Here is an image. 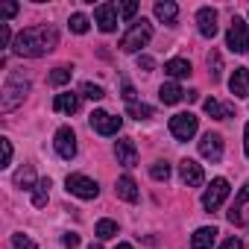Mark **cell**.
Masks as SVG:
<instances>
[{"instance_id": "obj_1", "label": "cell", "mask_w": 249, "mask_h": 249, "mask_svg": "<svg viewBox=\"0 0 249 249\" xmlns=\"http://www.w3.org/2000/svg\"><path fill=\"white\" fill-rule=\"evenodd\" d=\"M56 44H59V33L50 24H38V27H27L15 36L12 53L21 59H38V56H47Z\"/></svg>"}, {"instance_id": "obj_2", "label": "cell", "mask_w": 249, "mask_h": 249, "mask_svg": "<svg viewBox=\"0 0 249 249\" xmlns=\"http://www.w3.org/2000/svg\"><path fill=\"white\" fill-rule=\"evenodd\" d=\"M27 94H30V79L21 71H12L9 79H6V85H3V94H0V111H3V114L15 111L24 103Z\"/></svg>"}, {"instance_id": "obj_3", "label": "cell", "mask_w": 249, "mask_h": 249, "mask_svg": "<svg viewBox=\"0 0 249 249\" xmlns=\"http://www.w3.org/2000/svg\"><path fill=\"white\" fill-rule=\"evenodd\" d=\"M150 38H153V27H150V21L141 18V21L132 24V30H129L126 36L120 38V50H123V53H138L141 47L150 44Z\"/></svg>"}, {"instance_id": "obj_4", "label": "cell", "mask_w": 249, "mask_h": 249, "mask_svg": "<svg viewBox=\"0 0 249 249\" xmlns=\"http://www.w3.org/2000/svg\"><path fill=\"white\" fill-rule=\"evenodd\" d=\"M226 47L231 50V53H249V27H246V21L243 18H231V24H229V33H226Z\"/></svg>"}, {"instance_id": "obj_5", "label": "cell", "mask_w": 249, "mask_h": 249, "mask_svg": "<svg viewBox=\"0 0 249 249\" xmlns=\"http://www.w3.org/2000/svg\"><path fill=\"white\" fill-rule=\"evenodd\" d=\"M196 126H199V117L191 111H179L170 117V135L176 141H191L196 135Z\"/></svg>"}, {"instance_id": "obj_6", "label": "cell", "mask_w": 249, "mask_h": 249, "mask_svg": "<svg viewBox=\"0 0 249 249\" xmlns=\"http://www.w3.org/2000/svg\"><path fill=\"white\" fill-rule=\"evenodd\" d=\"M65 188H68V194H73V196H79V199H94V196L100 194V185H97L94 179L82 176V173L68 176V179H65Z\"/></svg>"}, {"instance_id": "obj_7", "label": "cell", "mask_w": 249, "mask_h": 249, "mask_svg": "<svg viewBox=\"0 0 249 249\" xmlns=\"http://www.w3.org/2000/svg\"><path fill=\"white\" fill-rule=\"evenodd\" d=\"M120 126H123V117H114V114H108V111H103V108L91 111V129H94L97 135H117Z\"/></svg>"}, {"instance_id": "obj_8", "label": "cell", "mask_w": 249, "mask_h": 249, "mask_svg": "<svg viewBox=\"0 0 249 249\" xmlns=\"http://www.w3.org/2000/svg\"><path fill=\"white\" fill-rule=\"evenodd\" d=\"M226 196H229V182H226V179H214V182L205 188V194H202V208H205V211H217V208L226 202Z\"/></svg>"}, {"instance_id": "obj_9", "label": "cell", "mask_w": 249, "mask_h": 249, "mask_svg": "<svg viewBox=\"0 0 249 249\" xmlns=\"http://www.w3.org/2000/svg\"><path fill=\"white\" fill-rule=\"evenodd\" d=\"M53 144H56V153H59L65 161H71V159L76 156V135H73V129H71V126H62V129L56 132Z\"/></svg>"}, {"instance_id": "obj_10", "label": "cell", "mask_w": 249, "mask_h": 249, "mask_svg": "<svg viewBox=\"0 0 249 249\" xmlns=\"http://www.w3.org/2000/svg\"><path fill=\"white\" fill-rule=\"evenodd\" d=\"M199 156L208 159L211 164H217V161L223 159V138H220L217 132H205L202 141H199Z\"/></svg>"}, {"instance_id": "obj_11", "label": "cell", "mask_w": 249, "mask_h": 249, "mask_svg": "<svg viewBox=\"0 0 249 249\" xmlns=\"http://www.w3.org/2000/svg\"><path fill=\"white\" fill-rule=\"evenodd\" d=\"M117 6L114 3H100L97 9H94V21H97V27L103 30V33H114L117 30Z\"/></svg>"}, {"instance_id": "obj_12", "label": "cell", "mask_w": 249, "mask_h": 249, "mask_svg": "<svg viewBox=\"0 0 249 249\" xmlns=\"http://www.w3.org/2000/svg\"><path fill=\"white\" fill-rule=\"evenodd\" d=\"M179 176H182V182H185L188 188H199V185L205 182V173H202V167H199L194 159H182V161H179Z\"/></svg>"}, {"instance_id": "obj_13", "label": "cell", "mask_w": 249, "mask_h": 249, "mask_svg": "<svg viewBox=\"0 0 249 249\" xmlns=\"http://www.w3.org/2000/svg\"><path fill=\"white\" fill-rule=\"evenodd\" d=\"M114 156H117V164L135 167V164H138V147H135V141H132V138H120V141L114 144Z\"/></svg>"}, {"instance_id": "obj_14", "label": "cell", "mask_w": 249, "mask_h": 249, "mask_svg": "<svg viewBox=\"0 0 249 249\" xmlns=\"http://www.w3.org/2000/svg\"><path fill=\"white\" fill-rule=\"evenodd\" d=\"M229 91L237 100H246L249 97V68H234V73L229 79Z\"/></svg>"}, {"instance_id": "obj_15", "label": "cell", "mask_w": 249, "mask_h": 249, "mask_svg": "<svg viewBox=\"0 0 249 249\" xmlns=\"http://www.w3.org/2000/svg\"><path fill=\"white\" fill-rule=\"evenodd\" d=\"M196 27H199V33H202L205 38H214V36H217V12H214L211 6H202V9L196 12Z\"/></svg>"}, {"instance_id": "obj_16", "label": "cell", "mask_w": 249, "mask_h": 249, "mask_svg": "<svg viewBox=\"0 0 249 249\" xmlns=\"http://www.w3.org/2000/svg\"><path fill=\"white\" fill-rule=\"evenodd\" d=\"M214 240H217V229L214 226H202V229H196L191 234V246L194 249H211Z\"/></svg>"}, {"instance_id": "obj_17", "label": "cell", "mask_w": 249, "mask_h": 249, "mask_svg": "<svg viewBox=\"0 0 249 249\" xmlns=\"http://www.w3.org/2000/svg\"><path fill=\"white\" fill-rule=\"evenodd\" d=\"M114 191H117V196H120L123 202H138V196H141V194H138V185H135L132 176H120Z\"/></svg>"}, {"instance_id": "obj_18", "label": "cell", "mask_w": 249, "mask_h": 249, "mask_svg": "<svg viewBox=\"0 0 249 249\" xmlns=\"http://www.w3.org/2000/svg\"><path fill=\"white\" fill-rule=\"evenodd\" d=\"M156 18H159L161 24L173 27L176 18H179V6L173 3V0H159V3H156Z\"/></svg>"}, {"instance_id": "obj_19", "label": "cell", "mask_w": 249, "mask_h": 249, "mask_svg": "<svg viewBox=\"0 0 249 249\" xmlns=\"http://www.w3.org/2000/svg\"><path fill=\"white\" fill-rule=\"evenodd\" d=\"M53 108L56 111H62V114H76L79 111V94H56V100H53Z\"/></svg>"}, {"instance_id": "obj_20", "label": "cell", "mask_w": 249, "mask_h": 249, "mask_svg": "<svg viewBox=\"0 0 249 249\" xmlns=\"http://www.w3.org/2000/svg\"><path fill=\"white\" fill-rule=\"evenodd\" d=\"M202 108H205V114H211L214 120H226V117L234 114V108H231L229 103H220V100H214V97H208V100L202 103Z\"/></svg>"}, {"instance_id": "obj_21", "label": "cell", "mask_w": 249, "mask_h": 249, "mask_svg": "<svg viewBox=\"0 0 249 249\" xmlns=\"http://www.w3.org/2000/svg\"><path fill=\"white\" fill-rule=\"evenodd\" d=\"M185 94H188V91H182L176 82H167V85H161V88H159V100H161L164 106H176V103H182V100H185Z\"/></svg>"}, {"instance_id": "obj_22", "label": "cell", "mask_w": 249, "mask_h": 249, "mask_svg": "<svg viewBox=\"0 0 249 249\" xmlns=\"http://www.w3.org/2000/svg\"><path fill=\"white\" fill-rule=\"evenodd\" d=\"M164 73H167V76H173V79H185V76H191V73H194V68H191V62H188V59H170V62L164 65Z\"/></svg>"}, {"instance_id": "obj_23", "label": "cell", "mask_w": 249, "mask_h": 249, "mask_svg": "<svg viewBox=\"0 0 249 249\" xmlns=\"http://www.w3.org/2000/svg\"><path fill=\"white\" fill-rule=\"evenodd\" d=\"M243 202H249V182L240 188V194H237V199H234V205H231V211H229V220H231L234 226H243V214H240Z\"/></svg>"}, {"instance_id": "obj_24", "label": "cell", "mask_w": 249, "mask_h": 249, "mask_svg": "<svg viewBox=\"0 0 249 249\" xmlns=\"http://www.w3.org/2000/svg\"><path fill=\"white\" fill-rule=\"evenodd\" d=\"M50 179H38V185L33 188V205L36 208H44L47 205V199H50Z\"/></svg>"}, {"instance_id": "obj_25", "label": "cell", "mask_w": 249, "mask_h": 249, "mask_svg": "<svg viewBox=\"0 0 249 249\" xmlns=\"http://www.w3.org/2000/svg\"><path fill=\"white\" fill-rule=\"evenodd\" d=\"M126 111H129V117H135V120H150L153 117V106H147V103H129L126 106Z\"/></svg>"}, {"instance_id": "obj_26", "label": "cell", "mask_w": 249, "mask_h": 249, "mask_svg": "<svg viewBox=\"0 0 249 249\" xmlns=\"http://www.w3.org/2000/svg\"><path fill=\"white\" fill-rule=\"evenodd\" d=\"M94 234H97L100 240H108V237L117 234V223H114V220H100V223L94 226Z\"/></svg>"}, {"instance_id": "obj_27", "label": "cell", "mask_w": 249, "mask_h": 249, "mask_svg": "<svg viewBox=\"0 0 249 249\" xmlns=\"http://www.w3.org/2000/svg\"><path fill=\"white\" fill-rule=\"evenodd\" d=\"M71 76H73V68L62 65V68H56V71L47 76V82H50V85H65V82H71Z\"/></svg>"}, {"instance_id": "obj_28", "label": "cell", "mask_w": 249, "mask_h": 249, "mask_svg": "<svg viewBox=\"0 0 249 249\" xmlns=\"http://www.w3.org/2000/svg\"><path fill=\"white\" fill-rule=\"evenodd\" d=\"M68 27H71V33L85 36V33H88V18H85L82 12H73V15H71V21H68Z\"/></svg>"}, {"instance_id": "obj_29", "label": "cell", "mask_w": 249, "mask_h": 249, "mask_svg": "<svg viewBox=\"0 0 249 249\" xmlns=\"http://www.w3.org/2000/svg\"><path fill=\"white\" fill-rule=\"evenodd\" d=\"M15 185H21V188H36L38 182H36V176H33V167H21V170L15 173Z\"/></svg>"}, {"instance_id": "obj_30", "label": "cell", "mask_w": 249, "mask_h": 249, "mask_svg": "<svg viewBox=\"0 0 249 249\" xmlns=\"http://www.w3.org/2000/svg\"><path fill=\"white\" fill-rule=\"evenodd\" d=\"M150 176H153L156 182H167V179H170V164H167V161H156V164L150 167Z\"/></svg>"}, {"instance_id": "obj_31", "label": "cell", "mask_w": 249, "mask_h": 249, "mask_svg": "<svg viewBox=\"0 0 249 249\" xmlns=\"http://www.w3.org/2000/svg\"><path fill=\"white\" fill-rule=\"evenodd\" d=\"M208 68H211V79L217 82V79H220V73H223V59H220V53H217V50H211V53H208Z\"/></svg>"}, {"instance_id": "obj_32", "label": "cell", "mask_w": 249, "mask_h": 249, "mask_svg": "<svg viewBox=\"0 0 249 249\" xmlns=\"http://www.w3.org/2000/svg\"><path fill=\"white\" fill-rule=\"evenodd\" d=\"M82 97H88V100H103V97H106V91H103V85L85 82V85H82Z\"/></svg>"}, {"instance_id": "obj_33", "label": "cell", "mask_w": 249, "mask_h": 249, "mask_svg": "<svg viewBox=\"0 0 249 249\" xmlns=\"http://www.w3.org/2000/svg\"><path fill=\"white\" fill-rule=\"evenodd\" d=\"M12 246H15V249H38L27 234H15V237H12Z\"/></svg>"}, {"instance_id": "obj_34", "label": "cell", "mask_w": 249, "mask_h": 249, "mask_svg": "<svg viewBox=\"0 0 249 249\" xmlns=\"http://www.w3.org/2000/svg\"><path fill=\"white\" fill-rule=\"evenodd\" d=\"M0 147H3V164H0V167H9L12 164V141L9 138H0Z\"/></svg>"}, {"instance_id": "obj_35", "label": "cell", "mask_w": 249, "mask_h": 249, "mask_svg": "<svg viewBox=\"0 0 249 249\" xmlns=\"http://www.w3.org/2000/svg\"><path fill=\"white\" fill-rule=\"evenodd\" d=\"M135 12H138V3H135V0H132V3H123V6H120V18H123V21H132Z\"/></svg>"}, {"instance_id": "obj_36", "label": "cell", "mask_w": 249, "mask_h": 249, "mask_svg": "<svg viewBox=\"0 0 249 249\" xmlns=\"http://www.w3.org/2000/svg\"><path fill=\"white\" fill-rule=\"evenodd\" d=\"M9 44H15L12 30H9V24H0V47H9Z\"/></svg>"}, {"instance_id": "obj_37", "label": "cell", "mask_w": 249, "mask_h": 249, "mask_svg": "<svg viewBox=\"0 0 249 249\" xmlns=\"http://www.w3.org/2000/svg\"><path fill=\"white\" fill-rule=\"evenodd\" d=\"M18 15V3H3V6H0V18H15Z\"/></svg>"}, {"instance_id": "obj_38", "label": "cell", "mask_w": 249, "mask_h": 249, "mask_svg": "<svg viewBox=\"0 0 249 249\" xmlns=\"http://www.w3.org/2000/svg\"><path fill=\"white\" fill-rule=\"evenodd\" d=\"M62 243H65L68 249H76V246H79V234H76V231H68V234L62 237Z\"/></svg>"}, {"instance_id": "obj_39", "label": "cell", "mask_w": 249, "mask_h": 249, "mask_svg": "<svg viewBox=\"0 0 249 249\" xmlns=\"http://www.w3.org/2000/svg\"><path fill=\"white\" fill-rule=\"evenodd\" d=\"M123 100H126V106L135 103V88H132L129 82H123Z\"/></svg>"}, {"instance_id": "obj_40", "label": "cell", "mask_w": 249, "mask_h": 249, "mask_svg": "<svg viewBox=\"0 0 249 249\" xmlns=\"http://www.w3.org/2000/svg\"><path fill=\"white\" fill-rule=\"evenodd\" d=\"M138 68H141V71H153V68H156L153 56H138Z\"/></svg>"}, {"instance_id": "obj_41", "label": "cell", "mask_w": 249, "mask_h": 249, "mask_svg": "<svg viewBox=\"0 0 249 249\" xmlns=\"http://www.w3.org/2000/svg\"><path fill=\"white\" fill-rule=\"evenodd\" d=\"M220 249H243V240L240 237H229V240H223Z\"/></svg>"}, {"instance_id": "obj_42", "label": "cell", "mask_w": 249, "mask_h": 249, "mask_svg": "<svg viewBox=\"0 0 249 249\" xmlns=\"http://www.w3.org/2000/svg\"><path fill=\"white\" fill-rule=\"evenodd\" d=\"M243 153L249 156V123H246V126H243Z\"/></svg>"}, {"instance_id": "obj_43", "label": "cell", "mask_w": 249, "mask_h": 249, "mask_svg": "<svg viewBox=\"0 0 249 249\" xmlns=\"http://www.w3.org/2000/svg\"><path fill=\"white\" fill-rule=\"evenodd\" d=\"M114 249H132V243H117Z\"/></svg>"}, {"instance_id": "obj_44", "label": "cell", "mask_w": 249, "mask_h": 249, "mask_svg": "<svg viewBox=\"0 0 249 249\" xmlns=\"http://www.w3.org/2000/svg\"><path fill=\"white\" fill-rule=\"evenodd\" d=\"M88 249H100V243H91V246H88Z\"/></svg>"}]
</instances>
